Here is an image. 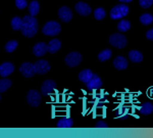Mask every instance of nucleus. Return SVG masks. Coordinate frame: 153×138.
I'll return each mask as SVG.
<instances>
[{"instance_id": "nucleus-23", "label": "nucleus", "mask_w": 153, "mask_h": 138, "mask_svg": "<svg viewBox=\"0 0 153 138\" xmlns=\"http://www.w3.org/2000/svg\"><path fill=\"white\" fill-rule=\"evenodd\" d=\"M139 19H140V23H141L143 26H149V25H151L153 23V16L145 12V13H143L142 16H140Z\"/></svg>"}, {"instance_id": "nucleus-21", "label": "nucleus", "mask_w": 153, "mask_h": 138, "mask_svg": "<svg viewBox=\"0 0 153 138\" xmlns=\"http://www.w3.org/2000/svg\"><path fill=\"white\" fill-rule=\"evenodd\" d=\"M117 30L120 32H127L131 29V22L128 19H120L117 24Z\"/></svg>"}, {"instance_id": "nucleus-25", "label": "nucleus", "mask_w": 153, "mask_h": 138, "mask_svg": "<svg viewBox=\"0 0 153 138\" xmlns=\"http://www.w3.org/2000/svg\"><path fill=\"white\" fill-rule=\"evenodd\" d=\"M18 46H19L18 41H16V40H10V41H8V42H6L5 46H4V49H5L6 52L11 53V52H13L16 48H18Z\"/></svg>"}, {"instance_id": "nucleus-30", "label": "nucleus", "mask_w": 153, "mask_h": 138, "mask_svg": "<svg viewBox=\"0 0 153 138\" xmlns=\"http://www.w3.org/2000/svg\"><path fill=\"white\" fill-rule=\"evenodd\" d=\"M145 36H146V38L148 39V40L153 41V28L150 29V30H148L146 32V34H145Z\"/></svg>"}, {"instance_id": "nucleus-10", "label": "nucleus", "mask_w": 153, "mask_h": 138, "mask_svg": "<svg viewBox=\"0 0 153 138\" xmlns=\"http://www.w3.org/2000/svg\"><path fill=\"white\" fill-rule=\"evenodd\" d=\"M75 10L76 13L82 16H88L89 14H91V12H92V9H91L90 5L83 1L76 2L75 5Z\"/></svg>"}, {"instance_id": "nucleus-9", "label": "nucleus", "mask_w": 153, "mask_h": 138, "mask_svg": "<svg viewBox=\"0 0 153 138\" xmlns=\"http://www.w3.org/2000/svg\"><path fill=\"white\" fill-rule=\"evenodd\" d=\"M57 16L59 19L63 23H68V22L71 21L73 19V11L68 6H61L60 8L58 9Z\"/></svg>"}, {"instance_id": "nucleus-4", "label": "nucleus", "mask_w": 153, "mask_h": 138, "mask_svg": "<svg viewBox=\"0 0 153 138\" xmlns=\"http://www.w3.org/2000/svg\"><path fill=\"white\" fill-rule=\"evenodd\" d=\"M130 11V8L128 5H126V3L117 4V5L113 6L111 10L109 12V16L112 19H120L125 18L126 16H128Z\"/></svg>"}, {"instance_id": "nucleus-8", "label": "nucleus", "mask_w": 153, "mask_h": 138, "mask_svg": "<svg viewBox=\"0 0 153 138\" xmlns=\"http://www.w3.org/2000/svg\"><path fill=\"white\" fill-rule=\"evenodd\" d=\"M19 73L24 76L25 78H32L35 76L36 70L35 65L32 63H24L19 66Z\"/></svg>"}, {"instance_id": "nucleus-22", "label": "nucleus", "mask_w": 153, "mask_h": 138, "mask_svg": "<svg viewBox=\"0 0 153 138\" xmlns=\"http://www.w3.org/2000/svg\"><path fill=\"white\" fill-rule=\"evenodd\" d=\"M56 126L59 128H71L73 126V121L68 118H60L56 123Z\"/></svg>"}, {"instance_id": "nucleus-29", "label": "nucleus", "mask_w": 153, "mask_h": 138, "mask_svg": "<svg viewBox=\"0 0 153 138\" xmlns=\"http://www.w3.org/2000/svg\"><path fill=\"white\" fill-rule=\"evenodd\" d=\"M139 4L142 8L147 9V8H149V7L152 6L153 0H139Z\"/></svg>"}, {"instance_id": "nucleus-31", "label": "nucleus", "mask_w": 153, "mask_h": 138, "mask_svg": "<svg viewBox=\"0 0 153 138\" xmlns=\"http://www.w3.org/2000/svg\"><path fill=\"white\" fill-rule=\"evenodd\" d=\"M118 1H120L122 3H129V2H132L133 0H118Z\"/></svg>"}, {"instance_id": "nucleus-2", "label": "nucleus", "mask_w": 153, "mask_h": 138, "mask_svg": "<svg viewBox=\"0 0 153 138\" xmlns=\"http://www.w3.org/2000/svg\"><path fill=\"white\" fill-rule=\"evenodd\" d=\"M39 29L38 21L36 16H31V14H26L23 18V26H22L21 32L22 34L27 37V38H32L37 34Z\"/></svg>"}, {"instance_id": "nucleus-27", "label": "nucleus", "mask_w": 153, "mask_h": 138, "mask_svg": "<svg viewBox=\"0 0 153 138\" xmlns=\"http://www.w3.org/2000/svg\"><path fill=\"white\" fill-rule=\"evenodd\" d=\"M140 112H141V114H143V115H149V114H151V113H153V105L150 102L144 103V104L142 105V107H141V110H140Z\"/></svg>"}, {"instance_id": "nucleus-20", "label": "nucleus", "mask_w": 153, "mask_h": 138, "mask_svg": "<svg viewBox=\"0 0 153 138\" xmlns=\"http://www.w3.org/2000/svg\"><path fill=\"white\" fill-rule=\"evenodd\" d=\"M10 26L13 31L21 30L22 26H23V19H21L19 16H14V18H12L10 22Z\"/></svg>"}, {"instance_id": "nucleus-14", "label": "nucleus", "mask_w": 153, "mask_h": 138, "mask_svg": "<svg viewBox=\"0 0 153 138\" xmlns=\"http://www.w3.org/2000/svg\"><path fill=\"white\" fill-rule=\"evenodd\" d=\"M112 65L114 66V69H117V70L124 71L128 68V66H129V61H128V60L125 57V56L118 55L113 60Z\"/></svg>"}, {"instance_id": "nucleus-26", "label": "nucleus", "mask_w": 153, "mask_h": 138, "mask_svg": "<svg viewBox=\"0 0 153 138\" xmlns=\"http://www.w3.org/2000/svg\"><path fill=\"white\" fill-rule=\"evenodd\" d=\"M93 16H94L95 19H97V21H101V19H103L105 18L106 11L103 7H97V8L93 11Z\"/></svg>"}, {"instance_id": "nucleus-19", "label": "nucleus", "mask_w": 153, "mask_h": 138, "mask_svg": "<svg viewBox=\"0 0 153 138\" xmlns=\"http://www.w3.org/2000/svg\"><path fill=\"white\" fill-rule=\"evenodd\" d=\"M111 56H112V51L110 50V49H103V50H101L99 54H98V60H99L101 63H104V61L109 60Z\"/></svg>"}, {"instance_id": "nucleus-7", "label": "nucleus", "mask_w": 153, "mask_h": 138, "mask_svg": "<svg viewBox=\"0 0 153 138\" xmlns=\"http://www.w3.org/2000/svg\"><path fill=\"white\" fill-rule=\"evenodd\" d=\"M41 100H42V96H41V93L37 90H30L27 94V102L28 104H30L31 107H37L39 104L41 103Z\"/></svg>"}, {"instance_id": "nucleus-17", "label": "nucleus", "mask_w": 153, "mask_h": 138, "mask_svg": "<svg viewBox=\"0 0 153 138\" xmlns=\"http://www.w3.org/2000/svg\"><path fill=\"white\" fill-rule=\"evenodd\" d=\"M128 56H129V60L132 61V63H141L144 58L143 54L138 50H130L129 53H128Z\"/></svg>"}, {"instance_id": "nucleus-15", "label": "nucleus", "mask_w": 153, "mask_h": 138, "mask_svg": "<svg viewBox=\"0 0 153 138\" xmlns=\"http://www.w3.org/2000/svg\"><path fill=\"white\" fill-rule=\"evenodd\" d=\"M14 72V66L13 63H9V61H5V63H1L0 66V75L1 77L6 78L9 75H11Z\"/></svg>"}, {"instance_id": "nucleus-28", "label": "nucleus", "mask_w": 153, "mask_h": 138, "mask_svg": "<svg viewBox=\"0 0 153 138\" xmlns=\"http://www.w3.org/2000/svg\"><path fill=\"white\" fill-rule=\"evenodd\" d=\"M14 4H16V8L21 9V10L27 8V6L29 5V3H28L27 0H16V1H14Z\"/></svg>"}, {"instance_id": "nucleus-16", "label": "nucleus", "mask_w": 153, "mask_h": 138, "mask_svg": "<svg viewBox=\"0 0 153 138\" xmlns=\"http://www.w3.org/2000/svg\"><path fill=\"white\" fill-rule=\"evenodd\" d=\"M47 44H48V52L49 53L54 54L61 48V42L59 39H51Z\"/></svg>"}, {"instance_id": "nucleus-24", "label": "nucleus", "mask_w": 153, "mask_h": 138, "mask_svg": "<svg viewBox=\"0 0 153 138\" xmlns=\"http://www.w3.org/2000/svg\"><path fill=\"white\" fill-rule=\"evenodd\" d=\"M11 85H12L11 80H9L7 78H3L0 81V92L1 93L5 92V91H7L11 87Z\"/></svg>"}, {"instance_id": "nucleus-6", "label": "nucleus", "mask_w": 153, "mask_h": 138, "mask_svg": "<svg viewBox=\"0 0 153 138\" xmlns=\"http://www.w3.org/2000/svg\"><path fill=\"white\" fill-rule=\"evenodd\" d=\"M82 61V54L80 52H76V51H71V52L66 54L65 57V65L70 68H75L78 66Z\"/></svg>"}, {"instance_id": "nucleus-3", "label": "nucleus", "mask_w": 153, "mask_h": 138, "mask_svg": "<svg viewBox=\"0 0 153 138\" xmlns=\"http://www.w3.org/2000/svg\"><path fill=\"white\" fill-rule=\"evenodd\" d=\"M60 31L61 26L56 21H49L42 28V33L45 36H56L60 33Z\"/></svg>"}, {"instance_id": "nucleus-18", "label": "nucleus", "mask_w": 153, "mask_h": 138, "mask_svg": "<svg viewBox=\"0 0 153 138\" xmlns=\"http://www.w3.org/2000/svg\"><path fill=\"white\" fill-rule=\"evenodd\" d=\"M28 10L31 16H36L39 13V11H40V4H39V2L37 0H32L28 5Z\"/></svg>"}, {"instance_id": "nucleus-11", "label": "nucleus", "mask_w": 153, "mask_h": 138, "mask_svg": "<svg viewBox=\"0 0 153 138\" xmlns=\"http://www.w3.org/2000/svg\"><path fill=\"white\" fill-rule=\"evenodd\" d=\"M34 65H35L36 74H38V75H46L50 71V65L45 60H37Z\"/></svg>"}, {"instance_id": "nucleus-5", "label": "nucleus", "mask_w": 153, "mask_h": 138, "mask_svg": "<svg viewBox=\"0 0 153 138\" xmlns=\"http://www.w3.org/2000/svg\"><path fill=\"white\" fill-rule=\"evenodd\" d=\"M109 43L110 45L117 49H123L127 46L128 44V39L125 35L120 33H114L111 34L109 37Z\"/></svg>"}, {"instance_id": "nucleus-1", "label": "nucleus", "mask_w": 153, "mask_h": 138, "mask_svg": "<svg viewBox=\"0 0 153 138\" xmlns=\"http://www.w3.org/2000/svg\"><path fill=\"white\" fill-rule=\"evenodd\" d=\"M79 80L84 83L89 89H97L102 86V80L98 75H96L90 70V69H85L81 71L78 75Z\"/></svg>"}, {"instance_id": "nucleus-13", "label": "nucleus", "mask_w": 153, "mask_h": 138, "mask_svg": "<svg viewBox=\"0 0 153 138\" xmlns=\"http://www.w3.org/2000/svg\"><path fill=\"white\" fill-rule=\"evenodd\" d=\"M33 54L35 56L41 57V56L45 55V53L48 51V44H46L45 42H38L33 46Z\"/></svg>"}, {"instance_id": "nucleus-12", "label": "nucleus", "mask_w": 153, "mask_h": 138, "mask_svg": "<svg viewBox=\"0 0 153 138\" xmlns=\"http://www.w3.org/2000/svg\"><path fill=\"white\" fill-rule=\"evenodd\" d=\"M56 83L54 82L53 80H45L41 85V92L43 94H51V93H54L56 91Z\"/></svg>"}]
</instances>
